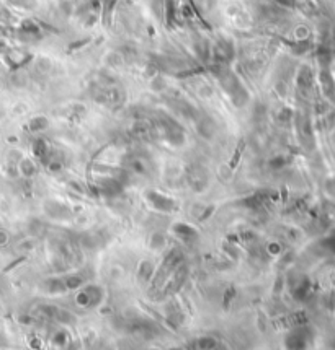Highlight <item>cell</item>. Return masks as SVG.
I'll return each instance as SVG.
<instances>
[{"label": "cell", "mask_w": 335, "mask_h": 350, "mask_svg": "<svg viewBox=\"0 0 335 350\" xmlns=\"http://www.w3.org/2000/svg\"><path fill=\"white\" fill-rule=\"evenodd\" d=\"M170 230L173 233V236L177 239H180L182 243L191 245V243H195V241L198 239V230L195 227H191L190 223H187V222L175 223V225H172Z\"/></svg>", "instance_id": "cell-6"}, {"label": "cell", "mask_w": 335, "mask_h": 350, "mask_svg": "<svg viewBox=\"0 0 335 350\" xmlns=\"http://www.w3.org/2000/svg\"><path fill=\"white\" fill-rule=\"evenodd\" d=\"M187 181L195 192H203L206 191V187L209 184V174L203 166L193 165L187 171Z\"/></svg>", "instance_id": "cell-4"}, {"label": "cell", "mask_w": 335, "mask_h": 350, "mask_svg": "<svg viewBox=\"0 0 335 350\" xmlns=\"http://www.w3.org/2000/svg\"><path fill=\"white\" fill-rule=\"evenodd\" d=\"M324 246L327 248V249L330 251V253L335 254V233H333V235H330L329 238H325V239H324Z\"/></svg>", "instance_id": "cell-17"}, {"label": "cell", "mask_w": 335, "mask_h": 350, "mask_svg": "<svg viewBox=\"0 0 335 350\" xmlns=\"http://www.w3.org/2000/svg\"><path fill=\"white\" fill-rule=\"evenodd\" d=\"M8 4L18 8H25V10H31L36 7V0H7Z\"/></svg>", "instance_id": "cell-16"}, {"label": "cell", "mask_w": 335, "mask_h": 350, "mask_svg": "<svg viewBox=\"0 0 335 350\" xmlns=\"http://www.w3.org/2000/svg\"><path fill=\"white\" fill-rule=\"evenodd\" d=\"M33 154L38 160L48 161V158L51 157V150H49L48 142L45 139H36V140H34L33 142Z\"/></svg>", "instance_id": "cell-11"}, {"label": "cell", "mask_w": 335, "mask_h": 350, "mask_svg": "<svg viewBox=\"0 0 335 350\" xmlns=\"http://www.w3.org/2000/svg\"><path fill=\"white\" fill-rule=\"evenodd\" d=\"M144 201L149 207L154 209L159 213H173L179 209L175 199H172L170 195H167L157 189H147L144 192Z\"/></svg>", "instance_id": "cell-2"}, {"label": "cell", "mask_w": 335, "mask_h": 350, "mask_svg": "<svg viewBox=\"0 0 335 350\" xmlns=\"http://www.w3.org/2000/svg\"><path fill=\"white\" fill-rule=\"evenodd\" d=\"M128 168H129V171H133L136 174H147L149 161L141 155H131L128 158Z\"/></svg>", "instance_id": "cell-10"}, {"label": "cell", "mask_w": 335, "mask_h": 350, "mask_svg": "<svg viewBox=\"0 0 335 350\" xmlns=\"http://www.w3.org/2000/svg\"><path fill=\"white\" fill-rule=\"evenodd\" d=\"M193 122H195L196 132L200 134L201 137H205V139H213L214 137V134H216V122L211 119L209 116L196 113V116L193 118Z\"/></svg>", "instance_id": "cell-7"}, {"label": "cell", "mask_w": 335, "mask_h": 350, "mask_svg": "<svg viewBox=\"0 0 335 350\" xmlns=\"http://www.w3.org/2000/svg\"><path fill=\"white\" fill-rule=\"evenodd\" d=\"M49 125V121L45 118V116H36V118H33L30 121V130L31 132H41L45 130Z\"/></svg>", "instance_id": "cell-15"}, {"label": "cell", "mask_w": 335, "mask_h": 350, "mask_svg": "<svg viewBox=\"0 0 335 350\" xmlns=\"http://www.w3.org/2000/svg\"><path fill=\"white\" fill-rule=\"evenodd\" d=\"M216 77L221 83L223 90L229 95L231 101L234 103L235 107H242L247 101H249V92L241 82V78L237 77L232 70H229L227 67H219L216 65Z\"/></svg>", "instance_id": "cell-1"}, {"label": "cell", "mask_w": 335, "mask_h": 350, "mask_svg": "<svg viewBox=\"0 0 335 350\" xmlns=\"http://www.w3.org/2000/svg\"><path fill=\"white\" fill-rule=\"evenodd\" d=\"M275 2H277L280 7H286V8H289V7H293V5H294V0H275Z\"/></svg>", "instance_id": "cell-18"}, {"label": "cell", "mask_w": 335, "mask_h": 350, "mask_svg": "<svg viewBox=\"0 0 335 350\" xmlns=\"http://www.w3.org/2000/svg\"><path fill=\"white\" fill-rule=\"evenodd\" d=\"M16 34H18V38L22 41H26V42H33V41H38L41 39V28L38 26L36 21L33 20H26L22 23V26L18 30H16Z\"/></svg>", "instance_id": "cell-8"}, {"label": "cell", "mask_w": 335, "mask_h": 350, "mask_svg": "<svg viewBox=\"0 0 335 350\" xmlns=\"http://www.w3.org/2000/svg\"><path fill=\"white\" fill-rule=\"evenodd\" d=\"M48 213L51 218H69L70 217V210L66 205L59 204V202H49L48 204Z\"/></svg>", "instance_id": "cell-12"}, {"label": "cell", "mask_w": 335, "mask_h": 350, "mask_svg": "<svg viewBox=\"0 0 335 350\" xmlns=\"http://www.w3.org/2000/svg\"><path fill=\"white\" fill-rule=\"evenodd\" d=\"M289 350H306L307 345V333L304 329H296L286 339Z\"/></svg>", "instance_id": "cell-9"}, {"label": "cell", "mask_w": 335, "mask_h": 350, "mask_svg": "<svg viewBox=\"0 0 335 350\" xmlns=\"http://www.w3.org/2000/svg\"><path fill=\"white\" fill-rule=\"evenodd\" d=\"M211 56H213L216 65L226 67L234 57V46L227 39H219L211 49Z\"/></svg>", "instance_id": "cell-5"}, {"label": "cell", "mask_w": 335, "mask_h": 350, "mask_svg": "<svg viewBox=\"0 0 335 350\" xmlns=\"http://www.w3.org/2000/svg\"><path fill=\"white\" fill-rule=\"evenodd\" d=\"M155 272V267L151 261H143L139 266V272H137V279L141 283H147L152 280V275Z\"/></svg>", "instance_id": "cell-13"}, {"label": "cell", "mask_w": 335, "mask_h": 350, "mask_svg": "<svg viewBox=\"0 0 335 350\" xmlns=\"http://www.w3.org/2000/svg\"><path fill=\"white\" fill-rule=\"evenodd\" d=\"M103 300V289L98 285H85L75 295V303L82 308H93Z\"/></svg>", "instance_id": "cell-3"}, {"label": "cell", "mask_w": 335, "mask_h": 350, "mask_svg": "<svg viewBox=\"0 0 335 350\" xmlns=\"http://www.w3.org/2000/svg\"><path fill=\"white\" fill-rule=\"evenodd\" d=\"M16 168H18V171L23 178H33L36 174V165L30 158H20V161L16 163Z\"/></svg>", "instance_id": "cell-14"}]
</instances>
